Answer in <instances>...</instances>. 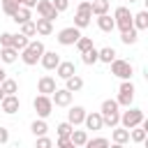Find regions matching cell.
Returning <instances> with one entry per match:
<instances>
[{
  "instance_id": "5",
  "label": "cell",
  "mask_w": 148,
  "mask_h": 148,
  "mask_svg": "<svg viewBox=\"0 0 148 148\" xmlns=\"http://www.w3.org/2000/svg\"><path fill=\"white\" fill-rule=\"evenodd\" d=\"M109 65H111V74H113V76H118V79H132V74H134V67H132V62H130V60L113 58Z\"/></svg>"
},
{
  "instance_id": "7",
  "label": "cell",
  "mask_w": 148,
  "mask_h": 148,
  "mask_svg": "<svg viewBox=\"0 0 148 148\" xmlns=\"http://www.w3.org/2000/svg\"><path fill=\"white\" fill-rule=\"evenodd\" d=\"M113 23H116V28H118L120 32L134 28V25H132V12H130L127 7H116V12H113Z\"/></svg>"
},
{
  "instance_id": "40",
  "label": "cell",
  "mask_w": 148,
  "mask_h": 148,
  "mask_svg": "<svg viewBox=\"0 0 148 148\" xmlns=\"http://www.w3.org/2000/svg\"><path fill=\"white\" fill-rule=\"evenodd\" d=\"M49 146H53V141L49 139V136H37V148H49Z\"/></svg>"
},
{
  "instance_id": "2",
  "label": "cell",
  "mask_w": 148,
  "mask_h": 148,
  "mask_svg": "<svg viewBox=\"0 0 148 148\" xmlns=\"http://www.w3.org/2000/svg\"><path fill=\"white\" fill-rule=\"evenodd\" d=\"M42 53H44V44H42L39 39H30V42H28V46L21 51V60H23V65L32 67V65H37V62H39Z\"/></svg>"
},
{
  "instance_id": "41",
  "label": "cell",
  "mask_w": 148,
  "mask_h": 148,
  "mask_svg": "<svg viewBox=\"0 0 148 148\" xmlns=\"http://www.w3.org/2000/svg\"><path fill=\"white\" fill-rule=\"evenodd\" d=\"M51 5H53L58 12H65V9L69 7V0H51Z\"/></svg>"
},
{
  "instance_id": "20",
  "label": "cell",
  "mask_w": 148,
  "mask_h": 148,
  "mask_svg": "<svg viewBox=\"0 0 148 148\" xmlns=\"http://www.w3.org/2000/svg\"><path fill=\"white\" fill-rule=\"evenodd\" d=\"M16 58H18V51L14 46H0V62L12 65V62H16Z\"/></svg>"
},
{
  "instance_id": "36",
  "label": "cell",
  "mask_w": 148,
  "mask_h": 148,
  "mask_svg": "<svg viewBox=\"0 0 148 148\" xmlns=\"http://www.w3.org/2000/svg\"><path fill=\"white\" fill-rule=\"evenodd\" d=\"M72 127H74V125H72L69 120H65V123H60V125L56 127V130H58V136H69V132H72Z\"/></svg>"
},
{
  "instance_id": "28",
  "label": "cell",
  "mask_w": 148,
  "mask_h": 148,
  "mask_svg": "<svg viewBox=\"0 0 148 148\" xmlns=\"http://www.w3.org/2000/svg\"><path fill=\"white\" fill-rule=\"evenodd\" d=\"M30 130H32V134H35V136H42V134H46V132H49V125H46V118H37V120H32V125H30Z\"/></svg>"
},
{
  "instance_id": "35",
  "label": "cell",
  "mask_w": 148,
  "mask_h": 148,
  "mask_svg": "<svg viewBox=\"0 0 148 148\" xmlns=\"http://www.w3.org/2000/svg\"><path fill=\"white\" fill-rule=\"evenodd\" d=\"M21 32H23L25 37H35V35H37V30H35V21L30 18V21L21 23Z\"/></svg>"
},
{
  "instance_id": "38",
  "label": "cell",
  "mask_w": 148,
  "mask_h": 148,
  "mask_svg": "<svg viewBox=\"0 0 148 148\" xmlns=\"http://www.w3.org/2000/svg\"><path fill=\"white\" fill-rule=\"evenodd\" d=\"M76 12H79V14H88V16H92L90 0H81V2H79V7H76Z\"/></svg>"
},
{
  "instance_id": "25",
  "label": "cell",
  "mask_w": 148,
  "mask_h": 148,
  "mask_svg": "<svg viewBox=\"0 0 148 148\" xmlns=\"http://www.w3.org/2000/svg\"><path fill=\"white\" fill-rule=\"evenodd\" d=\"M69 139H72L74 146H86V141H88V132H86V130H74V127H72Z\"/></svg>"
},
{
  "instance_id": "22",
  "label": "cell",
  "mask_w": 148,
  "mask_h": 148,
  "mask_svg": "<svg viewBox=\"0 0 148 148\" xmlns=\"http://www.w3.org/2000/svg\"><path fill=\"white\" fill-rule=\"evenodd\" d=\"M132 25L136 30H146L148 28V12H139V14H132Z\"/></svg>"
},
{
  "instance_id": "27",
  "label": "cell",
  "mask_w": 148,
  "mask_h": 148,
  "mask_svg": "<svg viewBox=\"0 0 148 148\" xmlns=\"http://www.w3.org/2000/svg\"><path fill=\"white\" fill-rule=\"evenodd\" d=\"M0 88H2L5 95H16V92H18V83H16L14 79H7V76L0 81Z\"/></svg>"
},
{
  "instance_id": "4",
  "label": "cell",
  "mask_w": 148,
  "mask_h": 148,
  "mask_svg": "<svg viewBox=\"0 0 148 148\" xmlns=\"http://www.w3.org/2000/svg\"><path fill=\"white\" fill-rule=\"evenodd\" d=\"M141 123H143V111L136 109V106H127V111L120 113V123H118V125L132 130V127H136V125H141Z\"/></svg>"
},
{
  "instance_id": "15",
  "label": "cell",
  "mask_w": 148,
  "mask_h": 148,
  "mask_svg": "<svg viewBox=\"0 0 148 148\" xmlns=\"http://www.w3.org/2000/svg\"><path fill=\"white\" fill-rule=\"evenodd\" d=\"M56 88H58V86H56V79H53L51 74H44V76L37 81V90H39L42 95H51Z\"/></svg>"
},
{
  "instance_id": "23",
  "label": "cell",
  "mask_w": 148,
  "mask_h": 148,
  "mask_svg": "<svg viewBox=\"0 0 148 148\" xmlns=\"http://www.w3.org/2000/svg\"><path fill=\"white\" fill-rule=\"evenodd\" d=\"M136 39H139V30H136V28H130V30H123V32H120V42L127 44V46L136 44Z\"/></svg>"
},
{
  "instance_id": "9",
  "label": "cell",
  "mask_w": 148,
  "mask_h": 148,
  "mask_svg": "<svg viewBox=\"0 0 148 148\" xmlns=\"http://www.w3.org/2000/svg\"><path fill=\"white\" fill-rule=\"evenodd\" d=\"M35 7H37V14H39V16H44V18H49V21H56V18H58V14H60V12L51 5V0H37V5H35Z\"/></svg>"
},
{
  "instance_id": "47",
  "label": "cell",
  "mask_w": 148,
  "mask_h": 148,
  "mask_svg": "<svg viewBox=\"0 0 148 148\" xmlns=\"http://www.w3.org/2000/svg\"><path fill=\"white\" fill-rule=\"evenodd\" d=\"M130 2H136V0H130Z\"/></svg>"
},
{
  "instance_id": "39",
  "label": "cell",
  "mask_w": 148,
  "mask_h": 148,
  "mask_svg": "<svg viewBox=\"0 0 148 148\" xmlns=\"http://www.w3.org/2000/svg\"><path fill=\"white\" fill-rule=\"evenodd\" d=\"M56 146H60V148H74V143H72V139H69V136H58Z\"/></svg>"
},
{
  "instance_id": "29",
  "label": "cell",
  "mask_w": 148,
  "mask_h": 148,
  "mask_svg": "<svg viewBox=\"0 0 148 148\" xmlns=\"http://www.w3.org/2000/svg\"><path fill=\"white\" fill-rule=\"evenodd\" d=\"M28 42H30V37H25L23 32H18V35H12V46H14L18 53H21V51L28 46Z\"/></svg>"
},
{
  "instance_id": "32",
  "label": "cell",
  "mask_w": 148,
  "mask_h": 148,
  "mask_svg": "<svg viewBox=\"0 0 148 148\" xmlns=\"http://www.w3.org/2000/svg\"><path fill=\"white\" fill-rule=\"evenodd\" d=\"M90 18H92V16H88V14H79V12H76V14H74V25H76L79 30H83V28L90 25Z\"/></svg>"
},
{
  "instance_id": "42",
  "label": "cell",
  "mask_w": 148,
  "mask_h": 148,
  "mask_svg": "<svg viewBox=\"0 0 148 148\" xmlns=\"http://www.w3.org/2000/svg\"><path fill=\"white\" fill-rule=\"evenodd\" d=\"M0 46H12V32H2L0 35Z\"/></svg>"
},
{
  "instance_id": "31",
  "label": "cell",
  "mask_w": 148,
  "mask_h": 148,
  "mask_svg": "<svg viewBox=\"0 0 148 148\" xmlns=\"http://www.w3.org/2000/svg\"><path fill=\"white\" fill-rule=\"evenodd\" d=\"M81 60H83L86 65H95V62H99V60H97V49L90 46L88 51H83V53H81Z\"/></svg>"
},
{
  "instance_id": "46",
  "label": "cell",
  "mask_w": 148,
  "mask_h": 148,
  "mask_svg": "<svg viewBox=\"0 0 148 148\" xmlns=\"http://www.w3.org/2000/svg\"><path fill=\"white\" fill-rule=\"evenodd\" d=\"M2 97H5V92H2V88H0V99H2Z\"/></svg>"
},
{
  "instance_id": "24",
  "label": "cell",
  "mask_w": 148,
  "mask_h": 148,
  "mask_svg": "<svg viewBox=\"0 0 148 148\" xmlns=\"http://www.w3.org/2000/svg\"><path fill=\"white\" fill-rule=\"evenodd\" d=\"M65 83H67L65 88H67L69 92H79V90L83 88V79H81L79 74H72L69 79H65Z\"/></svg>"
},
{
  "instance_id": "18",
  "label": "cell",
  "mask_w": 148,
  "mask_h": 148,
  "mask_svg": "<svg viewBox=\"0 0 148 148\" xmlns=\"http://www.w3.org/2000/svg\"><path fill=\"white\" fill-rule=\"evenodd\" d=\"M35 30H37V35L46 37V35H51V32H53V21H49V18L39 16V18H35Z\"/></svg>"
},
{
  "instance_id": "33",
  "label": "cell",
  "mask_w": 148,
  "mask_h": 148,
  "mask_svg": "<svg viewBox=\"0 0 148 148\" xmlns=\"http://www.w3.org/2000/svg\"><path fill=\"white\" fill-rule=\"evenodd\" d=\"M74 46L79 49V53H83V51H88V49L92 46V39H90V37H83V35H81V37H79V39L74 42Z\"/></svg>"
},
{
  "instance_id": "13",
  "label": "cell",
  "mask_w": 148,
  "mask_h": 148,
  "mask_svg": "<svg viewBox=\"0 0 148 148\" xmlns=\"http://www.w3.org/2000/svg\"><path fill=\"white\" fill-rule=\"evenodd\" d=\"M56 74H58V79H69L72 74H76V65L72 62V60H60L58 62V67H56Z\"/></svg>"
},
{
  "instance_id": "11",
  "label": "cell",
  "mask_w": 148,
  "mask_h": 148,
  "mask_svg": "<svg viewBox=\"0 0 148 148\" xmlns=\"http://www.w3.org/2000/svg\"><path fill=\"white\" fill-rule=\"evenodd\" d=\"M83 125L88 127V130H92V132H97V130H102L104 127V120H102V113L99 111H86V118H83Z\"/></svg>"
},
{
  "instance_id": "1",
  "label": "cell",
  "mask_w": 148,
  "mask_h": 148,
  "mask_svg": "<svg viewBox=\"0 0 148 148\" xmlns=\"http://www.w3.org/2000/svg\"><path fill=\"white\" fill-rule=\"evenodd\" d=\"M99 113H102V120H104L106 127H116L120 123V104L116 99H104Z\"/></svg>"
},
{
  "instance_id": "6",
  "label": "cell",
  "mask_w": 148,
  "mask_h": 148,
  "mask_svg": "<svg viewBox=\"0 0 148 148\" xmlns=\"http://www.w3.org/2000/svg\"><path fill=\"white\" fill-rule=\"evenodd\" d=\"M32 106H35V111H37V116L39 118H49L51 113H53V102H51V95H37L35 99H32Z\"/></svg>"
},
{
  "instance_id": "14",
  "label": "cell",
  "mask_w": 148,
  "mask_h": 148,
  "mask_svg": "<svg viewBox=\"0 0 148 148\" xmlns=\"http://www.w3.org/2000/svg\"><path fill=\"white\" fill-rule=\"evenodd\" d=\"M0 106H2V111H5L7 116H12V113H16V111H18L21 102H18V97H16V95H5V97L0 99Z\"/></svg>"
},
{
  "instance_id": "19",
  "label": "cell",
  "mask_w": 148,
  "mask_h": 148,
  "mask_svg": "<svg viewBox=\"0 0 148 148\" xmlns=\"http://www.w3.org/2000/svg\"><path fill=\"white\" fill-rule=\"evenodd\" d=\"M30 18H32V12H30V7H23V5H18V7H16V12L12 14V21H14V23H18V25H21V23H25V21H30Z\"/></svg>"
},
{
  "instance_id": "12",
  "label": "cell",
  "mask_w": 148,
  "mask_h": 148,
  "mask_svg": "<svg viewBox=\"0 0 148 148\" xmlns=\"http://www.w3.org/2000/svg\"><path fill=\"white\" fill-rule=\"evenodd\" d=\"M58 62H60V56H58L56 51H46V49H44V53H42V58H39V65L51 72V69L58 67Z\"/></svg>"
},
{
  "instance_id": "16",
  "label": "cell",
  "mask_w": 148,
  "mask_h": 148,
  "mask_svg": "<svg viewBox=\"0 0 148 148\" xmlns=\"http://www.w3.org/2000/svg\"><path fill=\"white\" fill-rule=\"evenodd\" d=\"M83 118H86V109L83 106H69L67 111V120L76 127V125H83Z\"/></svg>"
},
{
  "instance_id": "3",
  "label": "cell",
  "mask_w": 148,
  "mask_h": 148,
  "mask_svg": "<svg viewBox=\"0 0 148 148\" xmlns=\"http://www.w3.org/2000/svg\"><path fill=\"white\" fill-rule=\"evenodd\" d=\"M134 92H136V88H134L132 79H120L116 102H118L120 106H132V102H134Z\"/></svg>"
},
{
  "instance_id": "30",
  "label": "cell",
  "mask_w": 148,
  "mask_h": 148,
  "mask_svg": "<svg viewBox=\"0 0 148 148\" xmlns=\"http://www.w3.org/2000/svg\"><path fill=\"white\" fill-rule=\"evenodd\" d=\"M90 7H92V14L95 16L106 14L109 12V0H90Z\"/></svg>"
},
{
  "instance_id": "45",
  "label": "cell",
  "mask_w": 148,
  "mask_h": 148,
  "mask_svg": "<svg viewBox=\"0 0 148 148\" xmlns=\"http://www.w3.org/2000/svg\"><path fill=\"white\" fill-rule=\"evenodd\" d=\"M5 76H7V72H5V69H2V67H0V81H2V79H5Z\"/></svg>"
},
{
  "instance_id": "26",
  "label": "cell",
  "mask_w": 148,
  "mask_h": 148,
  "mask_svg": "<svg viewBox=\"0 0 148 148\" xmlns=\"http://www.w3.org/2000/svg\"><path fill=\"white\" fill-rule=\"evenodd\" d=\"M116 58V49H111V46H104V49H97V60L99 62H111Z\"/></svg>"
},
{
  "instance_id": "37",
  "label": "cell",
  "mask_w": 148,
  "mask_h": 148,
  "mask_svg": "<svg viewBox=\"0 0 148 148\" xmlns=\"http://www.w3.org/2000/svg\"><path fill=\"white\" fill-rule=\"evenodd\" d=\"M86 146H88V148H97V146H109V139H104V136H95V139H88V141H86Z\"/></svg>"
},
{
  "instance_id": "21",
  "label": "cell",
  "mask_w": 148,
  "mask_h": 148,
  "mask_svg": "<svg viewBox=\"0 0 148 148\" xmlns=\"http://www.w3.org/2000/svg\"><path fill=\"white\" fill-rule=\"evenodd\" d=\"M97 28H99L102 32H111V30L116 28V23H113V18L109 16V12H106V14H99V16H97Z\"/></svg>"
},
{
  "instance_id": "8",
  "label": "cell",
  "mask_w": 148,
  "mask_h": 148,
  "mask_svg": "<svg viewBox=\"0 0 148 148\" xmlns=\"http://www.w3.org/2000/svg\"><path fill=\"white\" fill-rule=\"evenodd\" d=\"M81 37V30L76 28V25H69V28H62L60 32H58V44H62V46H74V42Z\"/></svg>"
},
{
  "instance_id": "43",
  "label": "cell",
  "mask_w": 148,
  "mask_h": 148,
  "mask_svg": "<svg viewBox=\"0 0 148 148\" xmlns=\"http://www.w3.org/2000/svg\"><path fill=\"white\" fill-rule=\"evenodd\" d=\"M9 141V130L5 125H0V143H7Z\"/></svg>"
},
{
  "instance_id": "44",
  "label": "cell",
  "mask_w": 148,
  "mask_h": 148,
  "mask_svg": "<svg viewBox=\"0 0 148 148\" xmlns=\"http://www.w3.org/2000/svg\"><path fill=\"white\" fill-rule=\"evenodd\" d=\"M16 2H18V5H23V7H30V9L37 5V0H16Z\"/></svg>"
},
{
  "instance_id": "34",
  "label": "cell",
  "mask_w": 148,
  "mask_h": 148,
  "mask_svg": "<svg viewBox=\"0 0 148 148\" xmlns=\"http://www.w3.org/2000/svg\"><path fill=\"white\" fill-rule=\"evenodd\" d=\"M0 7H2V12H5L7 16H12V14L16 12V7H18V2H16V0H0Z\"/></svg>"
},
{
  "instance_id": "17",
  "label": "cell",
  "mask_w": 148,
  "mask_h": 148,
  "mask_svg": "<svg viewBox=\"0 0 148 148\" xmlns=\"http://www.w3.org/2000/svg\"><path fill=\"white\" fill-rule=\"evenodd\" d=\"M111 130H113V132H111V139H113L116 146H123V143L130 141V130H127V127H123V125L118 127V125H116V127H111Z\"/></svg>"
},
{
  "instance_id": "10",
  "label": "cell",
  "mask_w": 148,
  "mask_h": 148,
  "mask_svg": "<svg viewBox=\"0 0 148 148\" xmlns=\"http://www.w3.org/2000/svg\"><path fill=\"white\" fill-rule=\"evenodd\" d=\"M51 102H53L56 106H69V104H72V92H69L67 88H56V90L51 92Z\"/></svg>"
}]
</instances>
